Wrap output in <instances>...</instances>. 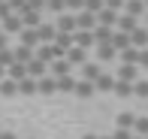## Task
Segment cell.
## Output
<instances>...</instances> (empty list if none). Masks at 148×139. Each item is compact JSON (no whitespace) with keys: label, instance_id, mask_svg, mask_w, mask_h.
I'll return each mask as SVG.
<instances>
[{"label":"cell","instance_id":"10","mask_svg":"<svg viewBox=\"0 0 148 139\" xmlns=\"http://www.w3.org/2000/svg\"><path fill=\"white\" fill-rule=\"evenodd\" d=\"M85 139H94V136H85Z\"/></svg>","mask_w":148,"mask_h":139},{"label":"cell","instance_id":"9","mask_svg":"<svg viewBox=\"0 0 148 139\" xmlns=\"http://www.w3.org/2000/svg\"><path fill=\"white\" fill-rule=\"evenodd\" d=\"M66 3H70V6H82V0H66Z\"/></svg>","mask_w":148,"mask_h":139},{"label":"cell","instance_id":"7","mask_svg":"<svg viewBox=\"0 0 148 139\" xmlns=\"http://www.w3.org/2000/svg\"><path fill=\"white\" fill-rule=\"evenodd\" d=\"M136 91H139V97H148V85H139Z\"/></svg>","mask_w":148,"mask_h":139},{"label":"cell","instance_id":"8","mask_svg":"<svg viewBox=\"0 0 148 139\" xmlns=\"http://www.w3.org/2000/svg\"><path fill=\"white\" fill-rule=\"evenodd\" d=\"M115 139H130V136H127V133H124V130H121V133H115Z\"/></svg>","mask_w":148,"mask_h":139},{"label":"cell","instance_id":"4","mask_svg":"<svg viewBox=\"0 0 148 139\" xmlns=\"http://www.w3.org/2000/svg\"><path fill=\"white\" fill-rule=\"evenodd\" d=\"M21 91H24V94H33V91H36V85H33V82H24Z\"/></svg>","mask_w":148,"mask_h":139},{"label":"cell","instance_id":"1","mask_svg":"<svg viewBox=\"0 0 148 139\" xmlns=\"http://www.w3.org/2000/svg\"><path fill=\"white\" fill-rule=\"evenodd\" d=\"M39 88H42V94H55V82H42Z\"/></svg>","mask_w":148,"mask_h":139},{"label":"cell","instance_id":"6","mask_svg":"<svg viewBox=\"0 0 148 139\" xmlns=\"http://www.w3.org/2000/svg\"><path fill=\"white\" fill-rule=\"evenodd\" d=\"M136 127L142 130V133H148V121H145V118H142V121H136Z\"/></svg>","mask_w":148,"mask_h":139},{"label":"cell","instance_id":"5","mask_svg":"<svg viewBox=\"0 0 148 139\" xmlns=\"http://www.w3.org/2000/svg\"><path fill=\"white\" fill-rule=\"evenodd\" d=\"M133 124V115H121V127H130Z\"/></svg>","mask_w":148,"mask_h":139},{"label":"cell","instance_id":"2","mask_svg":"<svg viewBox=\"0 0 148 139\" xmlns=\"http://www.w3.org/2000/svg\"><path fill=\"white\" fill-rule=\"evenodd\" d=\"M79 97H91V85H79Z\"/></svg>","mask_w":148,"mask_h":139},{"label":"cell","instance_id":"3","mask_svg":"<svg viewBox=\"0 0 148 139\" xmlns=\"http://www.w3.org/2000/svg\"><path fill=\"white\" fill-rule=\"evenodd\" d=\"M91 24H94L91 15H82V18H79V27H91Z\"/></svg>","mask_w":148,"mask_h":139}]
</instances>
